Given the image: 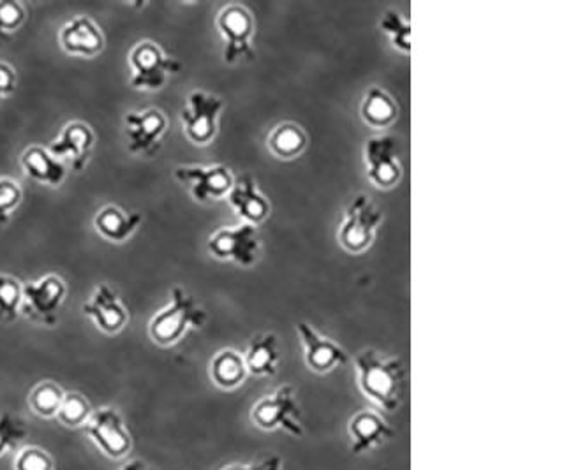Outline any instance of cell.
I'll return each mask as SVG.
<instances>
[{
	"mask_svg": "<svg viewBox=\"0 0 587 470\" xmlns=\"http://www.w3.org/2000/svg\"><path fill=\"white\" fill-rule=\"evenodd\" d=\"M355 365L363 395L383 411H397L403 403L404 386L400 358H381L374 349H368L358 354Z\"/></svg>",
	"mask_w": 587,
	"mask_h": 470,
	"instance_id": "obj_1",
	"label": "cell"
},
{
	"mask_svg": "<svg viewBox=\"0 0 587 470\" xmlns=\"http://www.w3.org/2000/svg\"><path fill=\"white\" fill-rule=\"evenodd\" d=\"M170 297V303L148 323V335L161 348H171L184 338L189 329L202 328L207 321V312L184 289H171Z\"/></svg>",
	"mask_w": 587,
	"mask_h": 470,
	"instance_id": "obj_2",
	"label": "cell"
},
{
	"mask_svg": "<svg viewBox=\"0 0 587 470\" xmlns=\"http://www.w3.org/2000/svg\"><path fill=\"white\" fill-rule=\"evenodd\" d=\"M251 420L257 429L265 432L285 430L294 437L303 435L302 411L291 384H283L272 395L260 398L251 409Z\"/></svg>",
	"mask_w": 587,
	"mask_h": 470,
	"instance_id": "obj_3",
	"label": "cell"
},
{
	"mask_svg": "<svg viewBox=\"0 0 587 470\" xmlns=\"http://www.w3.org/2000/svg\"><path fill=\"white\" fill-rule=\"evenodd\" d=\"M131 85L136 91H161L171 74L180 71V64L168 56L157 43H136L129 53Z\"/></svg>",
	"mask_w": 587,
	"mask_h": 470,
	"instance_id": "obj_4",
	"label": "cell"
},
{
	"mask_svg": "<svg viewBox=\"0 0 587 470\" xmlns=\"http://www.w3.org/2000/svg\"><path fill=\"white\" fill-rule=\"evenodd\" d=\"M381 219L383 215L378 210V206L362 192L346 206L345 219L337 231V240L346 251L360 254L374 242Z\"/></svg>",
	"mask_w": 587,
	"mask_h": 470,
	"instance_id": "obj_5",
	"label": "cell"
},
{
	"mask_svg": "<svg viewBox=\"0 0 587 470\" xmlns=\"http://www.w3.org/2000/svg\"><path fill=\"white\" fill-rule=\"evenodd\" d=\"M216 25L225 39L223 57L226 64H235L240 59H253L251 39L254 34V19L245 5H225L217 14Z\"/></svg>",
	"mask_w": 587,
	"mask_h": 470,
	"instance_id": "obj_6",
	"label": "cell"
},
{
	"mask_svg": "<svg viewBox=\"0 0 587 470\" xmlns=\"http://www.w3.org/2000/svg\"><path fill=\"white\" fill-rule=\"evenodd\" d=\"M83 429L97 449L111 460H122L133 449V438L125 429L124 418L113 407L96 409Z\"/></svg>",
	"mask_w": 587,
	"mask_h": 470,
	"instance_id": "obj_7",
	"label": "cell"
},
{
	"mask_svg": "<svg viewBox=\"0 0 587 470\" xmlns=\"http://www.w3.org/2000/svg\"><path fill=\"white\" fill-rule=\"evenodd\" d=\"M65 292H68V288L59 275H47L36 282L25 284L20 311L34 323L47 326L57 325V317H59L60 306L64 303Z\"/></svg>",
	"mask_w": 587,
	"mask_h": 470,
	"instance_id": "obj_8",
	"label": "cell"
},
{
	"mask_svg": "<svg viewBox=\"0 0 587 470\" xmlns=\"http://www.w3.org/2000/svg\"><path fill=\"white\" fill-rule=\"evenodd\" d=\"M260 233L256 226L242 222L235 228H220L208 238V251L220 261H235L251 266L260 256Z\"/></svg>",
	"mask_w": 587,
	"mask_h": 470,
	"instance_id": "obj_9",
	"label": "cell"
},
{
	"mask_svg": "<svg viewBox=\"0 0 587 470\" xmlns=\"http://www.w3.org/2000/svg\"><path fill=\"white\" fill-rule=\"evenodd\" d=\"M223 101L208 92L193 91L189 94L188 105L180 111V120L189 142L194 145H208L216 137Z\"/></svg>",
	"mask_w": 587,
	"mask_h": 470,
	"instance_id": "obj_10",
	"label": "cell"
},
{
	"mask_svg": "<svg viewBox=\"0 0 587 470\" xmlns=\"http://www.w3.org/2000/svg\"><path fill=\"white\" fill-rule=\"evenodd\" d=\"M363 159L368 177L376 188L392 189L403 177L399 159V143L392 134L368 137L363 145Z\"/></svg>",
	"mask_w": 587,
	"mask_h": 470,
	"instance_id": "obj_11",
	"label": "cell"
},
{
	"mask_svg": "<svg viewBox=\"0 0 587 470\" xmlns=\"http://www.w3.org/2000/svg\"><path fill=\"white\" fill-rule=\"evenodd\" d=\"M175 179L188 185L194 202L208 203L223 200L233 188V174L226 165L179 166Z\"/></svg>",
	"mask_w": 587,
	"mask_h": 470,
	"instance_id": "obj_12",
	"label": "cell"
},
{
	"mask_svg": "<svg viewBox=\"0 0 587 470\" xmlns=\"http://www.w3.org/2000/svg\"><path fill=\"white\" fill-rule=\"evenodd\" d=\"M124 125L129 152L148 157L161 148L163 136L168 129L165 113L156 108L129 111L124 117Z\"/></svg>",
	"mask_w": 587,
	"mask_h": 470,
	"instance_id": "obj_13",
	"label": "cell"
},
{
	"mask_svg": "<svg viewBox=\"0 0 587 470\" xmlns=\"http://www.w3.org/2000/svg\"><path fill=\"white\" fill-rule=\"evenodd\" d=\"M83 314L88 315L97 328L108 335L122 332L129 321L128 309L108 284L97 286L91 300L83 303Z\"/></svg>",
	"mask_w": 587,
	"mask_h": 470,
	"instance_id": "obj_14",
	"label": "cell"
},
{
	"mask_svg": "<svg viewBox=\"0 0 587 470\" xmlns=\"http://www.w3.org/2000/svg\"><path fill=\"white\" fill-rule=\"evenodd\" d=\"M59 43L62 50L70 56L93 59L105 48V36H103L99 25L91 16L79 14L60 28Z\"/></svg>",
	"mask_w": 587,
	"mask_h": 470,
	"instance_id": "obj_15",
	"label": "cell"
},
{
	"mask_svg": "<svg viewBox=\"0 0 587 470\" xmlns=\"http://www.w3.org/2000/svg\"><path fill=\"white\" fill-rule=\"evenodd\" d=\"M300 338H302L303 349H306V363L309 369L316 374H328L337 365L348 363V354L339 344H335L331 338L323 337L312 328L309 323L297 325Z\"/></svg>",
	"mask_w": 587,
	"mask_h": 470,
	"instance_id": "obj_16",
	"label": "cell"
},
{
	"mask_svg": "<svg viewBox=\"0 0 587 470\" xmlns=\"http://www.w3.org/2000/svg\"><path fill=\"white\" fill-rule=\"evenodd\" d=\"M94 131L85 122L65 123L59 136L51 142L50 154L53 157H64L70 160L74 171H82L88 162L94 148Z\"/></svg>",
	"mask_w": 587,
	"mask_h": 470,
	"instance_id": "obj_17",
	"label": "cell"
},
{
	"mask_svg": "<svg viewBox=\"0 0 587 470\" xmlns=\"http://www.w3.org/2000/svg\"><path fill=\"white\" fill-rule=\"evenodd\" d=\"M348 432L354 455L374 451L394 437L392 426L374 411L357 412L349 420Z\"/></svg>",
	"mask_w": 587,
	"mask_h": 470,
	"instance_id": "obj_18",
	"label": "cell"
},
{
	"mask_svg": "<svg viewBox=\"0 0 587 470\" xmlns=\"http://www.w3.org/2000/svg\"><path fill=\"white\" fill-rule=\"evenodd\" d=\"M228 202L240 219L249 225H260L271 214V203L257 189L253 174L243 173L235 180L233 188L228 192Z\"/></svg>",
	"mask_w": 587,
	"mask_h": 470,
	"instance_id": "obj_19",
	"label": "cell"
},
{
	"mask_svg": "<svg viewBox=\"0 0 587 470\" xmlns=\"http://www.w3.org/2000/svg\"><path fill=\"white\" fill-rule=\"evenodd\" d=\"M142 220L139 212H125L120 206L108 205L97 212L94 228L108 242L122 243L136 233Z\"/></svg>",
	"mask_w": 587,
	"mask_h": 470,
	"instance_id": "obj_20",
	"label": "cell"
},
{
	"mask_svg": "<svg viewBox=\"0 0 587 470\" xmlns=\"http://www.w3.org/2000/svg\"><path fill=\"white\" fill-rule=\"evenodd\" d=\"M22 168H24L28 179H33L37 183H45L50 188H59L65 179L64 165L43 146H28L27 150L22 154Z\"/></svg>",
	"mask_w": 587,
	"mask_h": 470,
	"instance_id": "obj_21",
	"label": "cell"
},
{
	"mask_svg": "<svg viewBox=\"0 0 587 470\" xmlns=\"http://www.w3.org/2000/svg\"><path fill=\"white\" fill-rule=\"evenodd\" d=\"M248 374L243 354L235 349H223L212 358L211 379L217 388L226 389V391L237 389L242 386L243 381L248 379Z\"/></svg>",
	"mask_w": 587,
	"mask_h": 470,
	"instance_id": "obj_22",
	"label": "cell"
},
{
	"mask_svg": "<svg viewBox=\"0 0 587 470\" xmlns=\"http://www.w3.org/2000/svg\"><path fill=\"white\" fill-rule=\"evenodd\" d=\"M249 374L256 377L276 375L279 365L276 334H262L249 342L248 351L243 354Z\"/></svg>",
	"mask_w": 587,
	"mask_h": 470,
	"instance_id": "obj_23",
	"label": "cell"
},
{
	"mask_svg": "<svg viewBox=\"0 0 587 470\" xmlns=\"http://www.w3.org/2000/svg\"><path fill=\"white\" fill-rule=\"evenodd\" d=\"M266 146L279 159H295L308 146V134L299 123L283 122L266 136Z\"/></svg>",
	"mask_w": 587,
	"mask_h": 470,
	"instance_id": "obj_24",
	"label": "cell"
},
{
	"mask_svg": "<svg viewBox=\"0 0 587 470\" xmlns=\"http://www.w3.org/2000/svg\"><path fill=\"white\" fill-rule=\"evenodd\" d=\"M360 113L366 123L372 128H388L397 119V105L388 92L374 85L366 92Z\"/></svg>",
	"mask_w": 587,
	"mask_h": 470,
	"instance_id": "obj_25",
	"label": "cell"
},
{
	"mask_svg": "<svg viewBox=\"0 0 587 470\" xmlns=\"http://www.w3.org/2000/svg\"><path fill=\"white\" fill-rule=\"evenodd\" d=\"M64 397L65 391L60 388L59 384L53 381H43L28 395V407L39 418L51 420V418H57Z\"/></svg>",
	"mask_w": 587,
	"mask_h": 470,
	"instance_id": "obj_26",
	"label": "cell"
},
{
	"mask_svg": "<svg viewBox=\"0 0 587 470\" xmlns=\"http://www.w3.org/2000/svg\"><path fill=\"white\" fill-rule=\"evenodd\" d=\"M93 406L80 393H65L62 406L57 412V420L68 429H82L93 415Z\"/></svg>",
	"mask_w": 587,
	"mask_h": 470,
	"instance_id": "obj_27",
	"label": "cell"
},
{
	"mask_svg": "<svg viewBox=\"0 0 587 470\" xmlns=\"http://www.w3.org/2000/svg\"><path fill=\"white\" fill-rule=\"evenodd\" d=\"M24 298V286L11 275H0V321L16 320Z\"/></svg>",
	"mask_w": 587,
	"mask_h": 470,
	"instance_id": "obj_28",
	"label": "cell"
},
{
	"mask_svg": "<svg viewBox=\"0 0 587 470\" xmlns=\"http://www.w3.org/2000/svg\"><path fill=\"white\" fill-rule=\"evenodd\" d=\"M381 31L391 36L392 45L397 50L408 53L411 50V23L397 10H386L380 20Z\"/></svg>",
	"mask_w": 587,
	"mask_h": 470,
	"instance_id": "obj_29",
	"label": "cell"
},
{
	"mask_svg": "<svg viewBox=\"0 0 587 470\" xmlns=\"http://www.w3.org/2000/svg\"><path fill=\"white\" fill-rule=\"evenodd\" d=\"M27 437V425L19 415L11 412L0 414V457L16 448Z\"/></svg>",
	"mask_w": 587,
	"mask_h": 470,
	"instance_id": "obj_30",
	"label": "cell"
},
{
	"mask_svg": "<svg viewBox=\"0 0 587 470\" xmlns=\"http://www.w3.org/2000/svg\"><path fill=\"white\" fill-rule=\"evenodd\" d=\"M27 20L24 4L14 0H0V39H8L11 34L20 31Z\"/></svg>",
	"mask_w": 587,
	"mask_h": 470,
	"instance_id": "obj_31",
	"label": "cell"
},
{
	"mask_svg": "<svg viewBox=\"0 0 587 470\" xmlns=\"http://www.w3.org/2000/svg\"><path fill=\"white\" fill-rule=\"evenodd\" d=\"M14 470H56V463L45 449L28 446L14 457Z\"/></svg>",
	"mask_w": 587,
	"mask_h": 470,
	"instance_id": "obj_32",
	"label": "cell"
},
{
	"mask_svg": "<svg viewBox=\"0 0 587 470\" xmlns=\"http://www.w3.org/2000/svg\"><path fill=\"white\" fill-rule=\"evenodd\" d=\"M24 197V191L19 183L11 179H0V226L10 220L13 212L19 208Z\"/></svg>",
	"mask_w": 587,
	"mask_h": 470,
	"instance_id": "obj_33",
	"label": "cell"
},
{
	"mask_svg": "<svg viewBox=\"0 0 587 470\" xmlns=\"http://www.w3.org/2000/svg\"><path fill=\"white\" fill-rule=\"evenodd\" d=\"M16 91V71L8 62H0V103Z\"/></svg>",
	"mask_w": 587,
	"mask_h": 470,
	"instance_id": "obj_34",
	"label": "cell"
},
{
	"mask_svg": "<svg viewBox=\"0 0 587 470\" xmlns=\"http://www.w3.org/2000/svg\"><path fill=\"white\" fill-rule=\"evenodd\" d=\"M283 469V460L279 457L265 458L262 461L254 463H235V466L225 467L223 470H280Z\"/></svg>",
	"mask_w": 587,
	"mask_h": 470,
	"instance_id": "obj_35",
	"label": "cell"
},
{
	"mask_svg": "<svg viewBox=\"0 0 587 470\" xmlns=\"http://www.w3.org/2000/svg\"><path fill=\"white\" fill-rule=\"evenodd\" d=\"M119 470H156L152 469V467H148L145 461L142 460H129L128 463H124V466L120 467Z\"/></svg>",
	"mask_w": 587,
	"mask_h": 470,
	"instance_id": "obj_36",
	"label": "cell"
}]
</instances>
